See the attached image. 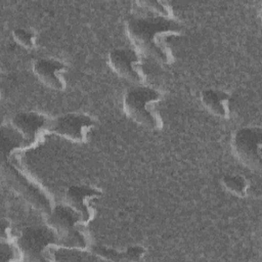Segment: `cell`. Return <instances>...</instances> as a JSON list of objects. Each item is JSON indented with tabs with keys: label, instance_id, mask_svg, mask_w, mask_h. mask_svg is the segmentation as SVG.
<instances>
[{
	"label": "cell",
	"instance_id": "277c9868",
	"mask_svg": "<svg viewBox=\"0 0 262 262\" xmlns=\"http://www.w3.org/2000/svg\"><path fill=\"white\" fill-rule=\"evenodd\" d=\"M46 224L58 236L59 246L86 250L88 239L80 226L83 225L81 216L68 204L53 206L45 216Z\"/></svg>",
	"mask_w": 262,
	"mask_h": 262
},
{
	"label": "cell",
	"instance_id": "ba28073f",
	"mask_svg": "<svg viewBox=\"0 0 262 262\" xmlns=\"http://www.w3.org/2000/svg\"><path fill=\"white\" fill-rule=\"evenodd\" d=\"M110 68L121 78L134 85H141L145 81L141 54L133 48H116L107 56Z\"/></svg>",
	"mask_w": 262,
	"mask_h": 262
},
{
	"label": "cell",
	"instance_id": "2e32d148",
	"mask_svg": "<svg viewBox=\"0 0 262 262\" xmlns=\"http://www.w3.org/2000/svg\"><path fill=\"white\" fill-rule=\"evenodd\" d=\"M91 254L98 259L108 261H125L124 252H119L115 249L107 248L104 246H96L91 250Z\"/></svg>",
	"mask_w": 262,
	"mask_h": 262
},
{
	"label": "cell",
	"instance_id": "30bf717a",
	"mask_svg": "<svg viewBox=\"0 0 262 262\" xmlns=\"http://www.w3.org/2000/svg\"><path fill=\"white\" fill-rule=\"evenodd\" d=\"M101 195L102 191L97 187L72 185L66 191V202L81 216L83 225H86L93 219L95 214L92 203Z\"/></svg>",
	"mask_w": 262,
	"mask_h": 262
},
{
	"label": "cell",
	"instance_id": "8fae6325",
	"mask_svg": "<svg viewBox=\"0 0 262 262\" xmlns=\"http://www.w3.org/2000/svg\"><path fill=\"white\" fill-rule=\"evenodd\" d=\"M66 69L67 66L63 62L54 58H38L33 63L36 77L44 85L56 91H62L67 86L62 76Z\"/></svg>",
	"mask_w": 262,
	"mask_h": 262
},
{
	"label": "cell",
	"instance_id": "8992f818",
	"mask_svg": "<svg viewBox=\"0 0 262 262\" xmlns=\"http://www.w3.org/2000/svg\"><path fill=\"white\" fill-rule=\"evenodd\" d=\"M261 127H243L231 138V150L236 160L252 171L259 172L262 166Z\"/></svg>",
	"mask_w": 262,
	"mask_h": 262
},
{
	"label": "cell",
	"instance_id": "7c38bea8",
	"mask_svg": "<svg viewBox=\"0 0 262 262\" xmlns=\"http://www.w3.org/2000/svg\"><path fill=\"white\" fill-rule=\"evenodd\" d=\"M202 104L214 116L225 119L230 114V95L220 89L209 88L201 92Z\"/></svg>",
	"mask_w": 262,
	"mask_h": 262
},
{
	"label": "cell",
	"instance_id": "3957f363",
	"mask_svg": "<svg viewBox=\"0 0 262 262\" xmlns=\"http://www.w3.org/2000/svg\"><path fill=\"white\" fill-rule=\"evenodd\" d=\"M15 164L10 159H4L1 164L2 177L16 194L45 217L53 207L50 195L40 183Z\"/></svg>",
	"mask_w": 262,
	"mask_h": 262
},
{
	"label": "cell",
	"instance_id": "9c48e42d",
	"mask_svg": "<svg viewBox=\"0 0 262 262\" xmlns=\"http://www.w3.org/2000/svg\"><path fill=\"white\" fill-rule=\"evenodd\" d=\"M51 118L36 112L16 113L10 121L12 128L25 139L29 147L36 145L49 132Z\"/></svg>",
	"mask_w": 262,
	"mask_h": 262
},
{
	"label": "cell",
	"instance_id": "6da1fadb",
	"mask_svg": "<svg viewBox=\"0 0 262 262\" xmlns=\"http://www.w3.org/2000/svg\"><path fill=\"white\" fill-rule=\"evenodd\" d=\"M126 34L141 54L162 64H171L174 60L168 45L170 37L179 36L182 26L176 18L151 14H132L125 24Z\"/></svg>",
	"mask_w": 262,
	"mask_h": 262
},
{
	"label": "cell",
	"instance_id": "5b68a950",
	"mask_svg": "<svg viewBox=\"0 0 262 262\" xmlns=\"http://www.w3.org/2000/svg\"><path fill=\"white\" fill-rule=\"evenodd\" d=\"M16 246L27 261H53L52 251L59 246V239L55 231L47 224L29 226L20 232Z\"/></svg>",
	"mask_w": 262,
	"mask_h": 262
},
{
	"label": "cell",
	"instance_id": "e0dca14e",
	"mask_svg": "<svg viewBox=\"0 0 262 262\" xmlns=\"http://www.w3.org/2000/svg\"><path fill=\"white\" fill-rule=\"evenodd\" d=\"M21 256L17 246H13L10 242H2L1 244V260L12 261L18 260Z\"/></svg>",
	"mask_w": 262,
	"mask_h": 262
},
{
	"label": "cell",
	"instance_id": "4fadbf2b",
	"mask_svg": "<svg viewBox=\"0 0 262 262\" xmlns=\"http://www.w3.org/2000/svg\"><path fill=\"white\" fill-rule=\"evenodd\" d=\"M133 14H151L175 18L171 6L164 1H136Z\"/></svg>",
	"mask_w": 262,
	"mask_h": 262
},
{
	"label": "cell",
	"instance_id": "52a82bcc",
	"mask_svg": "<svg viewBox=\"0 0 262 262\" xmlns=\"http://www.w3.org/2000/svg\"><path fill=\"white\" fill-rule=\"evenodd\" d=\"M95 126V121L86 114L69 113L52 118L49 132L72 142H85L89 132Z\"/></svg>",
	"mask_w": 262,
	"mask_h": 262
},
{
	"label": "cell",
	"instance_id": "7a4b0ae2",
	"mask_svg": "<svg viewBox=\"0 0 262 262\" xmlns=\"http://www.w3.org/2000/svg\"><path fill=\"white\" fill-rule=\"evenodd\" d=\"M162 99V93L150 86L133 85L124 94L123 112L136 124L149 129L160 130L163 121L155 108V104Z\"/></svg>",
	"mask_w": 262,
	"mask_h": 262
},
{
	"label": "cell",
	"instance_id": "5bb4252c",
	"mask_svg": "<svg viewBox=\"0 0 262 262\" xmlns=\"http://www.w3.org/2000/svg\"><path fill=\"white\" fill-rule=\"evenodd\" d=\"M223 187L238 198H245L248 194V181L241 175H224L221 179Z\"/></svg>",
	"mask_w": 262,
	"mask_h": 262
},
{
	"label": "cell",
	"instance_id": "ac0fdd59",
	"mask_svg": "<svg viewBox=\"0 0 262 262\" xmlns=\"http://www.w3.org/2000/svg\"><path fill=\"white\" fill-rule=\"evenodd\" d=\"M145 250L141 246H129L124 251L125 261H139L143 258Z\"/></svg>",
	"mask_w": 262,
	"mask_h": 262
},
{
	"label": "cell",
	"instance_id": "9a60e30c",
	"mask_svg": "<svg viewBox=\"0 0 262 262\" xmlns=\"http://www.w3.org/2000/svg\"><path fill=\"white\" fill-rule=\"evenodd\" d=\"M12 37L15 42L25 48L33 49L36 44V34L28 29L18 28L12 31Z\"/></svg>",
	"mask_w": 262,
	"mask_h": 262
}]
</instances>
